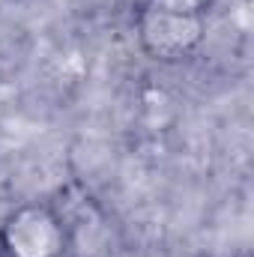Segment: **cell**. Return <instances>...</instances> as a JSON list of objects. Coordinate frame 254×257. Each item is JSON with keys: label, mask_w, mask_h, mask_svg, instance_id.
<instances>
[{"label": "cell", "mask_w": 254, "mask_h": 257, "mask_svg": "<svg viewBox=\"0 0 254 257\" xmlns=\"http://www.w3.org/2000/svg\"><path fill=\"white\" fill-rule=\"evenodd\" d=\"M156 3H162L174 12H186V15H203L212 6V0H156Z\"/></svg>", "instance_id": "cell-4"}, {"label": "cell", "mask_w": 254, "mask_h": 257, "mask_svg": "<svg viewBox=\"0 0 254 257\" xmlns=\"http://www.w3.org/2000/svg\"><path fill=\"white\" fill-rule=\"evenodd\" d=\"M6 257H66V230L45 203L18 206L0 227Z\"/></svg>", "instance_id": "cell-1"}, {"label": "cell", "mask_w": 254, "mask_h": 257, "mask_svg": "<svg viewBox=\"0 0 254 257\" xmlns=\"http://www.w3.org/2000/svg\"><path fill=\"white\" fill-rule=\"evenodd\" d=\"M60 206H51L60 218L66 230V254L78 257H93L99 254L102 242H105V218L99 212V206L93 203L90 194L81 189H66L60 194Z\"/></svg>", "instance_id": "cell-3"}, {"label": "cell", "mask_w": 254, "mask_h": 257, "mask_svg": "<svg viewBox=\"0 0 254 257\" xmlns=\"http://www.w3.org/2000/svg\"><path fill=\"white\" fill-rule=\"evenodd\" d=\"M203 15H186V12H174L162 3H150L141 18H138V36L147 54H153L156 60H183L197 51V45L203 42Z\"/></svg>", "instance_id": "cell-2"}]
</instances>
